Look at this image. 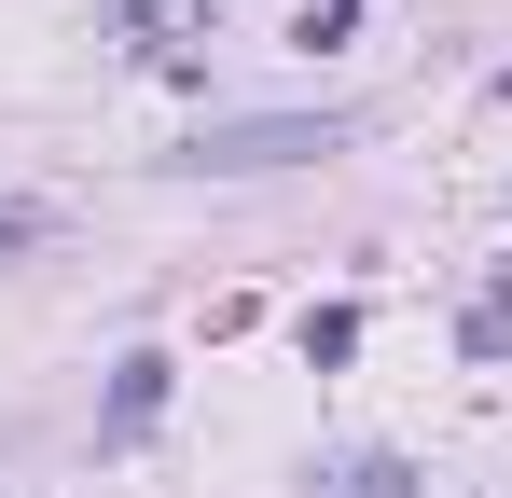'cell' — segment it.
<instances>
[{"label":"cell","instance_id":"3","mask_svg":"<svg viewBox=\"0 0 512 498\" xmlns=\"http://www.w3.org/2000/svg\"><path fill=\"white\" fill-rule=\"evenodd\" d=\"M28 236H42V208H0V249H28Z\"/></svg>","mask_w":512,"mask_h":498},{"label":"cell","instance_id":"2","mask_svg":"<svg viewBox=\"0 0 512 498\" xmlns=\"http://www.w3.org/2000/svg\"><path fill=\"white\" fill-rule=\"evenodd\" d=\"M111 14H125V42H139V56H180V42H194L222 0H111Z\"/></svg>","mask_w":512,"mask_h":498},{"label":"cell","instance_id":"1","mask_svg":"<svg viewBox=\"0 0 512 498\" xmlns=\"http://www.w3.org/2000/svg\"><path fill=\"white\" fill-rule=\"evenodd\" d=\"M291 153H333V111L319 125H222V139H194V166H291Z\"/></svg>","mask_w":512,"mask_h":498}]
</instances>
